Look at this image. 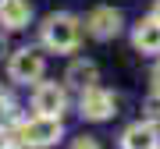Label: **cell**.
I'll list each match as a JSON object with an SVG mask.
<instances>
[{"label":"cell","instance_id":"obj_7","mask_svg":"<svg viewBox=\"0 0 160 149\" xmlns=\"http://www.w3.org/2000/svg\"><path fill=\"white\" fill-rule=\"evenodd\" d=\"M160 146V132L153 121H139L121 135V149H157Z\"/></svg>","mask_w":160,"mask_h":149},{"label":"cell","instance_id":"obj_10","mask_svg":"<svg viewBox=\"0 0 160 149\" xmlns=\"http://www.w3.org/2000/svg\"><path fill=\"white\" fill-rule=\"evenodd\" d=\"M64 82H68V85H75V89H89L92 82H96V64L75 60L71 68H68V74H64Z\"/></svg>","mask_w":160,"mask_h":149},{"label":"cell","instance_id":"obj_5","mask_svg":"<svg viewBox=\"0 0 160 149\" xmlns=\"http://www.w3.org/2000/svg\"><path fill=\"white\" fill-rule=\"evenodd\" d=\"M32 110L43 114V117H61V110H64V89L53 85V82L36 85V92H32Z\"/></svg>","mask_w":160,"mask_h":149},{"label":"cell","instance_id":"obj_1","mask_svg":"<svg viewBox=\"0 0 160 149\" xmlns=\"http://www.w3.org/2000/svg\"><path fill=\"white\" fill-rule=\"evenodd\" d=\"M78 36H82V25L75 14H50L43 25V43L57 53H71L78 46Z\"/></svg>","mask_w":160,"mask_h":149},{"label":"cell","instance_id":"obj_14","mask_svg":"<svg viewBox=\"0 0 160 149\" xmlns=\"http://www.w3.org/2000/svg\"><path fill=\"white\" fill-rule=\"evenodd\" d=\"M153 18H157V22H160V0H157V7H153Z\"/></svg>","mask_w":160,"mask_h":149},{"label":"cell","instance_id":"obj_11","mask_svg":"<svg viewBox=\"0 0 160 149\" xmlns=\"http://www.w3.org/2000/svg\"><path fill=\"white\" fill-rule=\"evenodd\" d=\"M146 121L160 124V92H157V96H149V103H146Z\"/></svg>","mask_w":160,"mask_h":149},{"label":"cell","instance_id":"obj_13","mask_svg":"<svg viewBox=\"0 0 160 149\" xmlns=\"http://www.w3.org/2000/svg\"><path fill=\"white\" fill-rule=\"evenodd\" d=\"M153 89L160 92V64H157V71H153Z\"/></svg>","mask_w":160,"mask_h":149},{"label":"cell","instance_id":"obj_6","mask_svg":"<svg viewBox=\"0 0 160 149\" xmlns=\"http://www.w3.org/2000/svg\"><path fill=\"white\" fill-rule=\"evenodd\" d=\"M86 29H89L92 39H114L118 29H121V11H114V7H96L89 14Z\"/></svg>","mask_w":160,"mask_h":149},{"label":"cell","instance_id":"obj_3","mask_svg":"<svg viewBox=\"0 0 160 149\" xmlns=\"http://www.w3.org/2000/svg\"><path fill=\"white\" fill-rule=\"evenodd\" d=\"M7 71H11L14 82H39V74H43V53L32 50V46H25V50L11 53Z\"/></svg>","mask_w":160,"mask_h":149},{"label":"cell","instance_id":"obj_15","mask_svg":"<svg viewBox=\"0 0 160 149\" xmlns=\"http://www.w3.org/2000/svg\"><path fill=\"white\" fill-rule=\"evenodd\" d=\"M4 146H7V138H4V132H0V149H4Z\"/></svg>","mask_w":160,"mask_h":149},{"label":"cell","instance_id":"obj_4","mask_svg":"<svg viewBox=\"0 0 160 149\" xmlns=\"http://www.w3.org/2000/svg\"><path fill=\"white\" fill-rule=\"evenodd\" d=\"M110 114H114V96H110L107 89H100V85L82 89V117H89V121H107Z\"/></svg>","mask_w":160,"mask_h":149},{"label":"cell","instance_id":"obj_9","mask_svg":"<svg viewBox=\"0 0 160 149\" xmlns=\"http://www.w3.org/2000/svg\"><path fill=\"white\" fill-rule=\"evenodd\" d=\"M132 43H135V50H142V53H160V22H157V18L139 22Z\"/></svg>","mask_w":160,"mask_h":149},{"label":"cell","instance_id":"obj_12","mask_svg":"<svg viewBox=\"0 0 160 149\" xmlns=\"http://www.w3.org/2000/svg\"><path fill=\"white\" fill-rule=\"evenodd\" d=\"M71 149H100V146H96V138L82 135V138H75V146H71Z\"/></svg>","mask_w":160,"mask_h":149},{"label":"cell","instance_id":"obj_2","mask_svg":"<svg viewBox=\"0 0 160 149\" xmlns=\"http://www.w3.org/2000/svg\"><path fill=\"white\" fill-rule=\"evenodd\" d=\"M61 138V117H36L29 124H22V146L29 149H46Z\"/></svg>","mask_w":160,"mask_h":149},{"label":"cell","instance_id":"obj_17","mask_svg":"<svg viewBox=\"0 0 160 149\" xmlns=\"http://www.w3.org/2000/svg\"><path fill=\"white\" fill-rule=\"evenodd\" d=\"M0 46H4V39H0Z\"/></svg>","mask_w":160,"mask_h":149},{"label":"cell","instance_id":"obj_16","mask_svg":"<svg viewBox=\"0 0 160 149\" xmlns=\"http://www.w3.org/2000/svg\"><path fill=\"white\" fill-rule=\"evenodd\" d=\"M4 149H22V146H4Z\"/></svg>","mask_w":160,"mask_h":149},{"label":"cell","instance_id":"obj_8","mask_svg":"<svg viewBox=\"0 0 160 149\" xmlns=\"http://www.w3.org/2000/svg\"><path fill=\"white\" fill-rule=\"evenodd\" d=\"M32 18L29 0H0V25L4 29H25Z\"/></svg>","mask_w":160,"mask_h":149},{"label":"cell","instance_id":"obj_18","mask_svg":"<svg viewBox=\"0 0 160 149\" xmlns=\"http://www.w3.org/2000/svg\"><path fill=\"white\" fill-rule=\"evenodd\" d=\"M157 149H160V146H157Z\"/></svg>","mask_w":160,"mask_h":149}]
</instances>
